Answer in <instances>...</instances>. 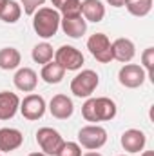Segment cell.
Instances as JSON below:
<instances>
[{"instance_id": "1", "label": "cell", "mask_w": 154, "mask_h": 156, "mask_svg": "<svg viewBox=\"0 0 154 156\" xmlns=\"http://www.w3.org/2000/svg\"><path fill=\"white\" fill-rule=\"evenodd\" d=\"M118 113L116 104L107 96H98V98H87L85 104L82 105V116L85 122L96 123V122H109Z\"/></svg>"}, {"instance_id": "2", "label": "cell", "mask_w": 154, "mask_h": 156, "mask_svg": "<svg viewBox=\"0 0 154 156\" xmlns=\"http://www.w3.org/2000/svg\"><path fill=\"white\" fill-rule=\"evenodd\" d=\"M60 13L54 7H40L33 15V29L40 38H53L60 29Z\"/></svg>"}, {"instance_id": "3", "label": "cell", "mask_w": 154, "mask_h": 156, "mask_svg": "<svg viewBox=\"0 0 154 156\" xmlns=\"http://www.w3.org/2000/svg\"><path fill=\"white\" fill-rule=\"evenodd\" d=\"M107 144V131L98 123H89L78 131V145L89 151H98Z\"/></svg>"}, {"instance_id": "4", "label": "cell", "mask_w": 154, "mask_h": 156, "mask_svg": "<svg viewBox=\"0 0 154 156\" xmlns=\"http://www.w3.org/2000/svg\"><path fill=\"white\" fill-rule=\"evenodd\" d=\"M100 83V76L93 69H83L71 80V93L76 98H89Z\"/></svg>"}, {"instance_id": "5", "label": "cell", "mask_w": 154, "mask_h": 156, "mask_svg": "<svg viewBox=\"0 0 154 156\" xmlns=\"http://www.w3.org/2000/svg\"><path fill=\"white\" fill-rule=\"evenodd\" d=\"M64 142L65 140L62 138V134L56 129H53V127H40L37 131V144L40 145L42 153L47 156L58 154V151L62 149Z\"/></svg>"}, {"instance_id": "6", "label": "cell", "mask_w": 154, "mask_h": 156, "mask_svg": "<svg viewBox=\"0 0 154 156\" xmlns=\"http://www.w3.org/2000/svg\"><path fill=\"white\" fill-rule=\"evenodd\" d=\"M87 49L89 53L100 62V64H109L113 60V51H111V40L105 33H94L87 40Z\"/></svg>"}, {"instance_id": "7", "label": "cell", "mask_w": 154, "mask_h": 156, "mask_svg": "<svg viewBox=\"0 0 154 156\" xmlns=\"http://www.w3.org/2000/svg\"><path fill=\"white\" fill-rule=\"evenodd\" d=\"M53 58L65 71H78V69H82V66L85 62L82 51H78L76 47H73V45H62V47H58L54 51Z\"/></svg>"}, {"instance_id": "8", "label": "cell", "mask_w": 154, "mask_h": 156, "mask_svg": "<svg viewBox=\"0 0 154 156\" xmlns=\"http://www.w3.org/2000/svg\"><path fill=\"white\" fill-rule=\"evenodd\" d=\"M45 109H47V104H45L44 96L31 93L24 100H20V109L18 111L22 113V116L26 118V120L37 122V120H40L45 115Z\"/></svg>"}, {"instance_id": "9", "label": "cell", "mask_w": 154, "mask_h": 156, "mask_svg": "<svg viewBox=\"0 0 154 156\" xmlns=\"http://www.w3.org/2000/svg\"><path fill=\"white\" fill-rule=\"evenodd\" d=\"M145 71L142 66L138 64H123V67L118 71V80L123 87L127 89H136V87H142L143 82H145Z\"/></svg>"}, {"instance_id": "10", "label": "cell", "mask_w": 154, "mask_h": 156, "mask_svg": "<svg viewBox=\"0 0 154 156\" xmlns=\"http://www.w3.org/2000/svg\"><path fill=\"white\" fill-rule=\"evenodd\" d=\"M49 113L56 120H67L73 116L75 113V105L73 100L67 94H54L49 102Z\"/></svg>"}, {"instance_id": "11", "label": "cell", "mask_w": 154, "mask_h": 156, "mask_svg": "<svg viewBox=\"0 0 154 156\" xmlns=\"http://www.w3.org/2000/svg\"><path fill=\"white\" fill-rule=\"evenodd\" d=\"M120 144H121V147H123L127 153H132V154H134V153L143 151V147H145V144H147V136H145V133L140 131V129H127V131L121 134Z\"/></svg>"}, {"instance_id": "12", "label": "cell", "mask_w": 154, "mask_h": 156, "mask_svg": "<svg viewBox=\"0 0 154 156\" xmlns=\"http://www.w3.org/2000/svg\"><path fill=\"white\" fill-rule=\"evenodd\" d=\"M111 51H113V60L129 64L136 55V45L129 38H116L114 42H111Z\"/></svg>"}, {"instance_id": "13", "label": "cell", "mask_w": 154, "mask_h": 156, "mask_svg": "<svg viewBox=\"0 0 154 156\" xmlns=\"http://www.w3.org/2000/svg\"><path fill=\"white\" fill-rule=\"evenodd\" d=\"M13 83L22 93H33L38 85V75L31 67H20L13 76Z\"/></svg>"}, {"instance_id": "14", "label": "cell", "mask_w": 154, "mask_h": 156, "mask_svg": "<svg viewBox=\"0 0 154 156\" xmlns=\"http://www.w3.org/2000/svg\"><path fill=\"white\" fill-rule=\"evenodd\" d=\"M24 144V134L15 127H2L0 129V151L13 153Z\"/></svg>"}, {"instance_id": "15", "label": "cell", "mask_w": 154, "mask_h": 156, "mask_svg": "<svg viewBox=\"0 0 154 156\" xmlns=\"http://www.w3.org/2000/svg\"><path fill=\"white\" fill-rule=\"evenodd\" d=\"M60 27L67 37L82 38L85 35V31H87V22H85V18L82 15H78V16H62Z\"/></svg>"}, {"instance_id": "16", "label": "cell", "mask_w": 154, "mask_h": 156, "mask_svg": "<svg viewBox=\"0 0 154 156\" xmlns=\"http://www.w3.org/2000/svg\"><path fill=\"white\" fill-rule=\"evenodd\" d=\"M20 109V98L16 93L2 91L0 93V120H11Z\"/></svg>"}, {"instance_id": "17", "label": "cell", "mask_w": 154, "mask_h": 156, "mask_svg": "<svg viewBox=\"0 0 154 156\" xmlns=\"http://www.w3.org/2000/svg\"><path fill=\"white\" fill-rule=\"evenodd\" d=\"M82 16L85 22H102L105 18V5L102 0H83L82 2Z\"/></svg>"}, {"instance_id": "18", "label": "cell", "mask_w": 154, "mask_h": 156, "mask_svg": "<svg viewBox=\"0 0 154 156\" xmlns=\"http://www.w3.org/2000/svg\"><path fill=\"white\" fill-rule=\"evenodd\" d=\"M20 62H22V55L16 47H2L0 49V69H4V71L18 69Z\"/></svg>"}, {"instance_id": "19", "label": "cell", "mask_w": 154, "mask_h": 156, "mask_svg": "<svg viewBox=\"0 0 154 156\" xmlns=\"http://www.w3.org/2000/svg\"><path fill=\"white\" fill-rule=\"evenodd\" d=\"M40 76H42V80L45 83H60L64 80V76H65V69L60 64H56L54 60H51V62L42 66Z\"/></svg>"}, {"instance_id": "20", "label": "cell", "mask_w": 154, "mask_h": 156, "mask_svg": "<svg viewBox=\"0 0 154 156\" xmlns=\"http://www.w3.org/2000/svg\"><path fill=\"white\" fill-rule=\"evenodd\" d=\"M20 16H22V5L16 0H7L0 11V20L5 24H15L20 20Z\"/></svg>"}, {"instance_id": "21", "label": "cell", "mask_w": 154, "mask_h": 156, "mask_svg": "<svg viewBox=\"0 0 154 156\" xmlns=\"http://www.w3.org/2000/svg\"><path fill=\"white\" fill-rule=\"evenodd\" d=\"M53 56H54V49H53V45L49 42H40V44H37L33 47V51H31V58L37 64H40V66L51 62Z\"/></svg>"}, {"instance_id": "22", "label": "cell", "mask_w": 154, "mask_h": 156, "mask_svg": "<svg viewBox=\"0 0 154 156\" xmlns=\"http://www.w3.org/2000/svg\"><path fill=\"white\" fill-rule=\"evenodd\" d=\"M127 11L132 15V16H147L152 9V0H127L125 5Z\"/></svg>"}, {"instance_id": "23", "label": "cell", "mask_w": 154, "mask_h": 156, "mask_svg": "<svg viewBox=\"0 0 154 156\" xmlns=\"http://www.w3.org/2000/svg\"><path fill=\"white\" fill-rule=\"evenodd\" d=\"M142 67L149 80L154 82V47H147L142 53Z\"/></svg>"}, {"instance_id": "24", "label": "cell", "mask_w": 154, "mask_h": 156, "mask_svg": "<svg viewBox=\"0 0 154 156\" xmlns=\"http://www.w3.org/2000/svg\"><path fill=\"white\" fill-rule=\"evenodd\" d=\"M56 156H82V147L76 142H64L62 149L58 151Z\"/></svg>"}, {"instance_id": "25", "label": "cell", "mask_w": 154, "mask_h": 156, "mask_svg": "<svg viewBox=\"0 0 154 156\" xmlns=\"http://www.w3.org/2000/svg\"><path fill=\"white\" fill-rule=\"evenodd\" d=\"M45 0H20V5H22V11L29 16H33L40 7L44 5Z\"/></svg>"}, {"instance_id": "26", "label": "cell", "mask_w": 154, "mask_h": 156, "mask_svg": "<svg viewBox=\"0 0 154 156\" xmlns=\"http://www.w3.org/2000/svg\"><path fill=\"white\" fill-rule=\"evenodd\" d=\"M105 2H107L109 5H113V7H123L127 0H105Z\"/></svg>"}, {"instance_id": "27", "label": "cell", "mask_w": 154, "mask_h": 156, "mask_svg": "<svg viewBox=\"0 0 154 156\" xmlns=\"http://www.w3.org/2000/svg\"><path fill=\"white\" fill-rule=\"evenodd\" d=\"M51 2H53V5H54V9H56V11H58V9H60V7H62V4H65V2H67V0H51Z\"/></svg>"}, {"instance_id": "28", "label": "cell", "mask_w": 154, "mask_h": 156, "mask_svg": "<svg viewBox=\"0 0 154 156\" xmlns=\"http://www.w3.org/2000/svg\"><path fill=\"white\" fill-rule=\"evenodd\" d=\"M82 156H103V154H100L96 151H89V153H85V154H82Z\"/></svg>"}, {"instance_id": "29", "label": "cell", "mask_w": 154, "mask_h": 156, "mask_svg": "<svg viewBox=\"0 0 154 156\" xmlns=\"http://www.w3.org/2000/svg\"><path fill=\"white\" fill-rule=\"evenodd\" d=\"M142 156H154V151H143Z\"/></svg>"}, {"instance_id": "30", "label": "cell", "mask_w": 154, "mask_h": 156, "mask_svg": "<svg viewBox=\"0 0 154 156\" xmlns=\"http://www.w3.org/2000/svg\"><path fill=\"white\" fill-rule=\"evenodd\" d=\"M27 156H47V154H44V153H31V154H27Z\"/></svg>"}, {"instance_id": "31", "label": "cell", "mask_w": 154, "mask_h": 156, "mask_svg": "<svg viewBox=\"0 0 154 156\" xmlns=\"http://www.w3.org/2000/svg\"><path fill=\"white\" fill-rule=\"evenodd\" d=\"M5 2H7V0H0V11H2V7L5 5Z\"/></svg>"}, {"instance_id": "32", "label": "cell", "mask_w": 154, "mask_h": 156, "mask_svg": "<svg viewBox=\"0 0 154 156\" xmlns=\"http://www.w3.org/2000/svg\"><path fill=\"white\" fill-rule=\"evenodd\" d=\"M120 156H125V154H120Z\"/></svg>"}, {"instance_id": "33", "label": "cell", "mask_w": 154, "mask_h": 156, "mask_svg": "<svg viewBox=\"0 0 154 156\" xmlns=\"http://www.w3.org/2000/svg\"><path fill=\"white\" fill-rule=\"evenodd\" d=\"M0 156H2V154H0Z\"/></svg>"}]
</instances>
